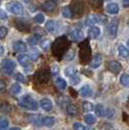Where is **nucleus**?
<instances>
[{
	"instance_id": "nucleus-1",
	"label": "nucleus",
	"mask_w": 129,
	"mask_h": 130,
	"mask_svg": "<svg viewBox=\"0 0 129 130\" xmlns=\"http://www.w3.org/2000/svg\"><path fill=\"white\" fill-rule=\"evenodd\" d=\"M21 107H22L25 110H29V111H37L39 108V104L38 102L29 95H24L21 98L20 100V104Z\"/></svg>"
},
{
	"instance_id": "nucleus-2",
	"label": "nucleus",
	"mask_w": 129,
	"mask_h": 130,
	"mask_svg": "<svg viewBox=\"0 0 129 130\" xmlns=\"http://www.w3.org/2000/svg\"><path fill=\"white\" fill-rule=\"evenodd\" d=\"M107 22V17L102 14H90L86 19V24L87 26H93L95 23L104 24Z\"/></svg>"
},
{
	"instance_id": "nucleus-3",
	"label": "nucleus",
	"mask_w": 129,
	"mask_h": 130,
	"mask_svg": "<svg viewBox=\"0 0 129 130\" xmlns=\"http://www.w3.org/2000/svg\"><path fill=\"white\" fill-rule=\"evenodd\" d=\"M6 8L7 10L14 14V15H22L23 12H24V7L22 5L21 2H18V1H11V2H8L6 4Z\"/></svg>"
},
{
	"instance_id": "nucleus-4",
	"label": "nucleus",
	"mask_w": 129,
	"mask_h": 130,
	"mask_svg": "<svg viewBox=\"0 0 129 130\" xmlns=\"http://www.w3.org/2000/svg\"><path fill=\"white\" fill-rule=\"evenodd\" d=\"M16 68V62L12 59H4L1 62V69L2 71L7 74V75H11Z\"/></svg>"
},
{
	"instance_id": "nucleus-5",
	"label": "nucleus",
	"mask_w": 129,
	"mask_h": 130,
	"mask_svg": "<svg viewBox=\"0 0 129 130\" xmlns=\"http://www.w3.org/2000/svg\"><path fill=\"white\" fill-rule=\"evenodd\" d=\"M69 37L71 40L78 42V41H81L82 39H84V32L79 28H73L69 32Z\"/></svg>"
},
{
	"instance_id": "nucleus-6",
	"label": "nucleus",
	"mask_w": 129,
	"mask_h": 130,
	"mask_svg": "<svg viewBox=\"0 0 129 130\" xmlns=\"http://www.w3.org/2000/svg\"><path fill=\"white\" fill-rule=\"evenodd\" d=\"M118 21H113L111 22L109 24H108V33L109 35L112 37V38H115L117 36V33H118Z\"/></svg>"
},
{
	"instance_id": "nucleus-7",
	"label": "nucleus",
	"mask_w": 129,
	"mask_h": 130,
	"mask_svg": "<svg viewBox=\"0 0 129 130\" xmlns=\"http://www.w3.org/2000/svg\"><path fill=\"white\" fill-rule=\"evenodd\" d=\"M56 2L54 0H49L47 2H45L43 5H42V9L45 12H52L54 11L55 8H56Z\"/></svg>"
},
{
	"instance_id": "nucleus-8",
	"label": "nucleus",
	"mask_w": 129,
	"mask_h": 130,
	"mask_svg": "<svg viewBox=\"0 0 129 130\" xmlns=\"http://www.w3.org/2000/svg\"><path fill=\"white\" fill-rule=\"evenodd\" d=\"M106 12L109 13V14H111V15H116V14H118V11H119V7L117 3H115V2H111V3H109L106 5Z\"/></svg>"
},
{
	"instance_id": "nucleus-9",
	"label": "nucleus",
	"mask_w": 129,
	"mask_h": 130,
	"mask_svg": "<svg viewBox=\"0 0 129 130\" xmlns=\"http://www.w3.org/2000/svg\"><path fill=\"white\" fill-rule=\"evenodd\" d=\"M40 106L45 111H51L53 108V102L49 98H42L40 100Z\"/></svg>"
},
{
	"instance_id": "nucleus-10",
	"label": "nucleus",
	"mask_w": 129,
	"mask_h": 130,
	"mask_svg": "<svg viewBox=\"0 0 129 130\" xmlns=\"http://www.w3.org/2000/svg\"><path fill=\"white\" fill-rule=\"evenodd\" d=\"M80 95L82 97H90L92 95V90L90 87L88 85H86V86H83V87L80 88Z\"/></svg>"
},
{
	"instance_id": "nucleus-11",
	"label": "nucleus",
	"mask_w": 129,
	"mask_h": 130,
	"mask_svg": "<svg viewBox=\"0 0 129 130\" xmlns=\"http://www.w3.org/2000/svg\"><path fill=\"white\" fill-rule=\"evenodd\" d=\"M13 49L15 50L16 52H21V53H22V52H25L27 50V47L26 45H25V43H23L22 41H17V42H15V43L13 44Z\"/></svg>"
},
{
	"instance_id": "nucleus-12",
	"label": "nucleus",
	"mask_w": 129,
	"mask_h": 130,
	"mask_svg": "<svg viewBox=\"0 0 129 130\" xmlns=\"http://www.w3.org/2000/svg\"><path fill=\"white\" fill-rule=\"evenodd\" d=\"M102 61H103V58L102 56H101V54H96L93 58H92L91 62H90V67L91 68H98L100 65L102 64Z\"/></svg>"
},
{
	"instance_id": "nucleus-13",
	"label": "nucleus",
	"mask_w": 129,
	"mask_h": 130,
	"mask_svg": "<svg viewBox=\"0 0 129 130\" xmlns=\"http://www.w3.org/2000/svg\"><path fill=\"white\" fill-rule=\"evenodd\" d=\"M109 69L112 72H114V73H118L119 71L121 70V65L116 60H111L109 62Z\"/></svg>"
},
{
	"instance_id": "nucleus-14",
	"label": "nucleus",
	"mask_w": 129,
	"mask_h": 130,
	"mask_svg": "<svg viewBox=\"0 0 129 130\" xmlns=\"http://www.w3.org/2000/svg\"><path fill=\"white\" fill-rule=\"evenodd\" d=\"M100 34H101V30H100L99 27L91 26L89 28V30H88V35H89V37L92 39L98 38V37L100 36Z\"/></svg>"
},
{
	"instance_id": "nucleus-15",
	"label": "nucleus",
	"mask_w": 129,
	"mask_h": 130,
	"mask_svg": "<svg viewBox=\"0 0 129 130\" xmlns=\"http://www.w3.org/2000/svg\"><path fill=\"white\" fill-rule=\"evenodd\" d=\"M55 123V119L53 117H44L42 118V124L46 127H53Z\"/></svg>"
},
{
	"instance_id": "nucleus-16",
	"label": "nucleus",
	"mask_w": 129,
	"mask_h": 130,
	"mask_svg": "<svg viewBox=\"0 0 129 130\" xmlns=\"http://www.w3.org/2000/svg\"><path fill=\"white\" fill-rule=\"evenodd\" d=\"M118 54H119V56H121V57H123V58H127L129 57V50L123 46V45H119L118 47Z\"/></svg>"
},
{
	"instance_id": "nucleus-17",
	"label": "nucleus",
	"mask_w": 129,
	"mask_h": 130,
	"mask_svg": "<svg viewBox=\"0 0 129 130\" xmlns=\"http://www.w3.org/2000/svg\"><path fill=\"white\" fill-rule=\"evenodd\" d=\"M18 60H19L20 64L22 65V66H23V67L29 65V56L27 54H20L18 56Z\"/></svg>"
},
{
	"instance_id": "nucleus-18",
	"label": "nucleus",
	"mask_w": 129,
	"mask_h": 130,
	"mask_svg": "<svg viewBox=\"0 0 129 130\" xmlns=\"http://www.w3.org/2000/svg\"><path fill=\"white\" fill-rule=\"evenodd\" d=\"M94 110H95V114L98 117L106 116V108H105V106L103 104H97L96 107H94Z\"/></svg>"
},
{
	"instance_id": "nucleus-19",
	"label": "nucleus",
	"mask_w": 129,
	"mask_h": 130,
	"mask_svg": "<svg viewBox=\"0 0 129 130\" xmlns=\"http://www.w3.org/2000/svg\"><path fill=\"white\" fill-rule=\"evenodd\" d=\"M55 85H56V87H58L59 89H61V90H64L66 87H67V83L65 81L63 78H56L55 79Z\"/></svg>"
},
{
	"instance_id": "nucleus-20",
	"label": "nucleus",
	"mask_w": 129,
	"mask_h": 130,
	"mask_svg": "<svg viewBox=\"0 0 129 130\" xmlns=\"http://www.w3.org/2000/svg\"><path fill=\"white\" fill-rule=\"evenodd\" d=\"M29 120L32 122L34 125H37V126H40L42 124V118L39 116V115H31L29 116Z\"/></svg>"
},
{
	"instance_id": "nucleus-21",
	"label": "nucleus",
	"mask_w": 129,
	"mask_h": 130,
	"mask_svg": "<svg viewBox=\"0 0 129 130\" xmlns=\"http://www.w3.org/2000/svg\"><path fill=\"white\" fill-rule=\"evenodd\" d=\"M46 29L51 33H54L55 31V29H56V23H55V22H54V20H50V21L47 22V23H46Z\"/></svg>"
},
{
	"instance_id": "nucleus-22",
	"label": "nucleus",
	"mask_w": 129,
	"mask_h": 130,
	"mask_svg": "<svg viewBox=\"0 0 129 130\" xmlns=\"http://www.w3.org/2000/svg\"><path fill=\"white\" fill-rule=\"evenodd\" d=\"M66 112H67V114L70 115V116H76V115L78 114V108L76 107L75 105H68L67 107H66Z\"/></svg>"
},
{
	"instance_id": "nucleus-23",
	"label": "nucleus",
	"mask_w": 129,
	"mask_h": 130,
	"mask_svg": "<svg viewBox=\"0 0 129 130\" xmlns=\"http://www.w3.org/2000/svg\"><path fill=\"white\" fill-rule=\"evenodd\" d=\"M119 82L123 87H129V75L128 74H122L119 78Z\"/></svg>"
},
{
	"instance_id": "nucleus-24",
	"label": "nucleus",
	"mask_w": 129,
	"mask_h": 130,
	"mask_svg": "<svg viewBox=\"0 0 129 130\" xmlns=\"http://www.w3.org/2000/svg\"><path fill=\"white\" fill-rule=\"evenodd\" d=\"M10 90H11V92L13 93V94H19L20 92L22 91V87H21V85H20V84H18V83H14V84H12Z\"/></svg>"
},
{
	"instance_id": "nucleus-25",
	"label": "nucleus",
	"mask_w": 129,
	"mask_h": 130,
	"mask_svg": "<svg viewBox=\"0 0 129 130\" xmlns=\"http://www.w3.org/2000/svg\"><path fill=\"white\" fill-rule=\"evenodd\" d=\"M85 121H86L87 124L91 125V124H94L96 122V119H95V117L92 114H87L85 116Z\"/></svg>"
},
{
	"instance_id": "nucleus-26",
	"label": "nucleus",
	"mask_w": 129,
	"mask_h": 130,
	"mask_svg": "<svg viewBox=\"0 0 129 130\" xmlns=\"http://www.w3.org/2000/svg\"><path fill=\"white\" fill-rule=\"evenodd\" d=\"M39 55H40V53H39V51L37 49H35V48H33L29 51V58H31L32 60H37L38 57H39Z\"/></svg>"
},
{
	"instance_id": "nucleus-27",
	"label": "nucleus",
	"mask_w": 129,
	"mask_h": 130,
	"mask_svg": "<svg viewBox=\"0 0 129 130\" xmlns=\"http://www.w3.org/2000/svg\"><path fill=\"white\" fill-rule=\"evenodd\" d=\"M11 110H12V107L8 103H1L0 104V112L5 113V114H8V113H10V112H11Z\"/></svg>"
},
{
	"instance_id": "nucleus-28",
	"label": "nucleus",
	"mask_w": 129,
	"mask_h": 130,
	"mask_svg": "<svg viewBox=\"0 0 129 130\" xmlns=\"http://www.w3.org/2000/svg\"><path fill=\"white\" fill-rule=\"evenodd\" d=\"M76 69L75 68H73V67H67V68H65L64 70V74L66 75L67 77H72L74 76V75H76Z\"/></svg>"
},
{
	"instance_id": "nucleus-29",
	"label": "nucleus",
	"mask_w": 129,
	"mask_h": 130,
	"mask_svg": "<svg viewBox=\"0 0 129 130\" xmlns=\"http://www.w3.org/2000/svg\"><path fill=\"white\" fill-rule=\"evenodd\" d=\"M83 109L86 112H91V111L94 110V105L91 102H85L83 104Z\"/></svg>"
},
{
	"instance_id": "nucleus-30",
	"label": "nucleus",
	"mask_w": 129,
	"mask_h": 130,
	"mask_svg": "<svg viewBox=\"0 0 129 130\" xmlns=\"http://www.w3.org/2000/svg\"><path fill=\"white\" fill-rule=\"evenodd\" d=\"M61 13H62V16L64 17V18H67V19H70L71 17H72V12H71L69 7H64L62 9Z\"/></svg>"
},
{
	"instance_id": "nucleus-31",
	"label": "nucleus",
	"mask_w": 129,
	"mask_h": 130,
	"mask_svg": "<svg viewBox=\"0 0 129 130\" xmlns=\"http://www.w3.org/2000/svg\"><path fill=\"white\" fill-rule=\"evenodd\" d=\"M9 126V121L6 119H0V130H7Z\"/></svg>"
},
{
	"instance_id": "nucleus-32",
	"label": "nucleus",
	"mask_w": 129,
	"mask_h": 130,
	"mask_svg": "<svg viewBox=\"0 0 129 130\" xmlns=\"http://www.w3.org/2000/svg\"><path fill=\"white\" fill-rule=\"evenodd\" d=\"M75 51L74 50H69L68 52H67V54L65 55V59L66 60H72L74 57H75Z\"/></svg>"
},
{
	"instance_id": "nucleus-33",
	"label": "nucleus",
	"mask_w": 129,
	"mask_h": 130,
	"mask_svg": "<svg viewBox=\"0 0 129 130\" xmlns=\"http://www.w3.org/2000/svg\"><path fill=\"white\" fill-rule=\"evenodd\" d=\"M34 20H35V22H37V23H43L44 21H45V16H44L43 14H37L36 16L34 17Z\"/></svg>"
},
{
	"instance_id": "nucleus-34",
	"label": "nucleus",
	"mask_w": 129,
	"mask_h": 130,
	"mask_svg": "<svg viewBox=\"0 0 129 130\" xmlns=\"http://www.w3.org/2000/svg\"><path fill=\"white\" fill-rule=\"evenodd\" d=\"M33 31H34V33L36 34V37H42V36L45 35V31H44V29L40 28V27H36V28H34V29H33Z\"/></svg>"
},
{
	"instance_id": "nucleus-35",
	"label": "nucleus",
	"mask_w": 129,
	"mask_h": 130,
	"mask_svg": "<svg viewBox=\"0 0 129 130\" xmlns=\"http://www.w3.org/2000/svg\"><path fill=\"white\" fill-rule=\"evenodd\" d=\"M73 129L74 130H86V127L81 122H75L73 124Z\"/></svg>"
},
{
	"instance_id": "nucleus-36",
	"label": "nucleus",
	"mask_w": 129,
	"mask_h": 130,
	"mask_svg": "<svg viewBox=\"0 0 129 130\" xmlns=\"http://www.w3.org/2000/svg\"><path fill=\"white\" fill-rule=\"evenodd\" d=\"M70 79H71V84H72L73 86H77V85H78V84L81 82L80 77L77 76V74H76V75H74V76L70 77Z\"/></svg>"
},
{
	"instance_id": "nucleus-37",
	"label": "nucleus",
	"mask_w": 129,
	"mask_h": 130,
	"mask_svg": "<svg viewBox=\"0 0 129 130\" xmlns=\"http://www.w3.org/2000/svg\"><path fill=\"white\" fill-rule=\"evenodd\" d=\"M7 33H8V29H7V27L5 26H2L0 27V40L3 38H5L6 35H7Z\"/></svg>"
},
{
	"instance_id": "nucleus-38",
	"label": "nucleus",
	"mask_w": 129,
	"mask_h": 130,
	"mask_svg": "<svg viewBox=\"0 0 129 130\" xmlns=\"http://www.w3.org/2000/svg\"><path fill=\"white\" fill-rule=\"evenodd\" d=\"M50 45H51V42L49 41V40H47V39H45V40H43L41 43H40V46H41V48L44 50H48L49 47H50Z\"/></svg>"
},
{
	"instance_id": "nucleus-39",
	"label": "nucleus",
	"mask_w": 129,
	"mask_h": 130,
	"mask_svg": "<svg viewBox=\"0 0 129 130\" xmlns=\"http://www.w3.org/2000/svg\"><path fill=\"white\" fill-rule=\"evenodd\" d=\"M15 80L18 82H21V83H25V78L21 73H17L15 75Z\"/></svg>"
},
{
	"instance_id": "nucleus-40",
	"label": "nucleus",
	"mask_w": 129,
	"mask_h": 130,
	"mask_svg": "<svg viewBox=\"0 0 129 130\" xmlns=\"http://www.w3.org/2000/svg\"><path fill=\"white\" fill-rule=\"evenodd\" d=\"M51 72H52V75H53V76H56V75L59 73V67L56 64L53 65V66H52V70H51Z\"/></svg>"
},
{
	"instance_id": "nucleus-41",
	"label": "nucleus",
	"mask_w": 129,
	"mask_h": 130,
	"mask_svg": "<svg viewBox=\"0 0 129 130\" xmlns=\"http://www.w3.org/2000/svg\"><path fill=\"white\" fill-rule=\"evenodd\" d=\"M27 42L30 46H35L37 44V37H29L27 39Z\"/></svg>"
},
{
	"instance_id": "nucleus-42",
	"label": "nucleus",
	"mask_w": 129,
	"mask_h": 130,
	"mask_svg": "<svg viewBox=\"0 0 129 130\" xmlns=\"http://www.w3.org/2000/svg\"><path fill=\"white\" fill-rule=\"evenodd\" d=\"M8 18V15H7V13H6L4 10H2V9H0V21H4Z\"/></svg>"
},
{
	"instance_id": "nucleus-43",
	"label": "nucleus",
	"mask_w": 129,
	"mask_h": 130,
	"mask_svg": "<svg viewBox=\"0 0 129 130\" xmlns=\"http://www.w3.org/2000/svg\"><path fill=\"white\" fill-rule=\"evenodd\" d=\"M5 87H6L5 83H4L3 81H1V80H0V91H3V90L5 89Z\"/></svg>"
},
{
	"instance_id": "nucleus-44",
	"label": "nucleus",
	"mask_w": 129,
	"mask_h": 130,
	"mask_svg": "<svg viewBox=\"0 0 129 130\" xmlns=\"http://www.w3.org/2000/svg\"><path fill=\"white\" fill-rule=\"evenodd\" d=\"M122 5H123V7H125V8L129 7V0H123Z\"/></svg>"
},
{
	"instance_id": "nucleus-45",
	"label": "nucleus",
	"mask_w": 129,
	"mask_h": 130,
	"mask_svg": "<svg viewBox=\"0 0 129 130\" xmlns=\"http://www.w3.org/2000/svg\"><path fill=\"white\" fill-rule=\"evenodd\" d=\"M4 54V47L2 45H0V56Z\"/></svg>"
},
{
	"instance_id": "nucleus-46",
	"label": "nucleus",
	"mask_w": 129,
	"mask_h": 130,
	"mask_svg": "<svg viewBox=\"0 0 129 130\" xmlns=\"http://www.w3.org/2000/svg\"><path fill=\"white\" fill-rule=\"evenodd\" d=\"M10 130H21V128H19V127H12Z\"/></svg>"
},
{
	"instance_id": "nucleus-47",
	"label": "nucleus",
	"mask_w": 129,
	"mask_h": 130,
	"mask_svg": "<svg viewBox=\"0 0 129 130\" xmlns=\"http://www.w3.org/2000/svg\"><path fill=\"white\" fill-rule=\"evenodd\" d=\"M127 46H128V47H129V39H128V40H127Z\"/></svg>"
},
{
	"instance_id": "nucleus-48",
	"label": "nucleus",
	"mask_w": 129,
	"mask_h": 130,
	"mask_svg": "<svg viewBox=\"0 0 129 130\" xmlns=\"http://www.w3.org/2000/svg\"><path fill=\"white\" fill-rule=\"evenodd\" d=\"M128 26H129V22H128Z\"/></svg>"
},
{
	"instance_id": "nucleus-49",
	"label": "nucleus",
	"mask_w": 129,
	"mask_h": 130,
	"mask_svg": "<svg viewBox=\"0 0 129 130\" xmlns=\"http://www.w3.org/2000/svg\"><path fill=\"white\" fill-rule=\"evenodd\" d=\"M91 130H94V129H91Z\"/></svg>"
},
{
	"instance_id": "nucleus-50",
	"label": "nucleus",
	"mask_w": 129,
	"mask_h": 130,
	"mask_svg": "<svg viewBox=\"0 0 129 130\" xmlns=\"http://www.w3.org/2000/svg\"><path fill=\"white\" fill-rule=\"evenodd\" d=\"M0 2H1V0H0Z\"/></svg>"
}]
</instances>
